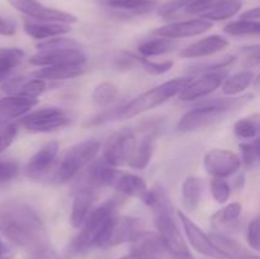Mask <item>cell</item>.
I'll return each instance as SVG.
<instances>
[{
  "mask_svg": "<svg viewBox=\"0 0 260 259\" xmlns=\"http://www.w3.org/2000/svg\"><path fill=\"white\" fill-rule=\"evenodd\" d=\"M0 233L18 248L37 254L51 248L42 218L28 203L17 200L0 203Z\"/></svg>",
  "mask_w": 260,
  "mask_h": 259,
  "instance_id": "obj_1",
  "label": "cell"
},
{
  "mask_svg": "<svg viewBox=\"0 0 260 259\" xmlns=\"http://www.w3.org/2000/svg\"><path fill=\"white\" fill-rule=\"evenodd\" d=\"M144 203L152 210L156 233L173 259H194L174 220L173 206L161 185L150 189Z\"/></svg>",
  "mask_w": 260,
  "mask_h": 259,
  "instance_id": "obj_2",
  "label": "cell"
},
{
  "mask_svg": "<svg viewBox=\"0 0 260 259\" xmlns=\"http://www.w3.org/2000/svg\"><path fill=\"white\" fill-rule=\"evenodd\" d=\"M251 99H253V94H246L239 98L206 99L196 104L194 108L187 112L179 119L177 130L180 132H189L205 128L222 119L230 112L245 106Z\"/></svg>",
  "mask_w": 260,
  "mask_h": 259,
  "instance_id": "obj_3",
  "label": "cell"
},
{
  "mask_svg": "<svg viewBox=\"0 0 260 259\" xmlns=\"http://www.w3.org/2000/svg\"><path fill=\"white\" fill-rule=\"evenodd\" d=\"M192 83L190 78H177L173 80L165 81L161 85H157L150 90L145 91L141 95L136 96L131 102L121 106L118 108V119H128L149 111L155 107L161 106L173 96L179 95L189 84Z\"/></svg>",
  "mask_w": 260,
  "mask_h": 259,
  "instance_id": "obj_4",
  "label": "cell"
},
{
  "mask_svg": "<svg viewBox=\"0 0 260 259\" xmlns=\"http://www.w3.org/2000/svg\"><path fill=\"white\" fill-rule=\"evenodd\" d=\"M117 208H118L117 200H107L101 206L93 208L84 225L81 226L80 233L69 244L68 251H66L68 256H79L86 253L93 246H96V241L102 230L106 226L107 221L112 216L117 215Z\"/></svg>",
  "mask_w": 260,
  "mask_h": 259,
  "instance_id": "obj_5",
  "label": "cell"
},
{
  "mask_svg": "<svg viewBox=\"0 0 260 259\" xmlns=\"http://www.w3.org/2000/svg\"><path fill=\"white\" fill-rule=\"evenodd\" d=\"M101 151V142L95 139H89L74 145L66 151L61 159L57 169L53 173V182L61 184L73 179L80 170L90 164Z\"/></svg>",
  "mask_w": 260,
  "mask_h": 259,
  "instance_id": "obj_6",
  "label": "cell"
},
{
  "mask_svg": "<svg viewBox=\"0 0 260 259\" xmlns=\"http://www.w3.org/2000/svg\"><path fill=\"white\" fill-rule=\"evenodd\" d=\"M142 230V220L135 216H112L99 235L96 246L113 248L124 243H132Z\"/></svg>",
  "mask_w": 260,
  "mask_h": 259,
  "instance_id": "obj_7",
  "label": "cell"
},
{
  "mask_svg": "<svg viewBox=\"0 0 260 259\" xmlns=\"http://www.w3.org/2000/svg\"><path fill=\"white\" fill-rule=\"evenodd\" d=\"M71 122L68 112L58 107H45L35 112H29L20 118V124L27 131L35 134H46V132L60 130L66 127Z\"/></svg>",
  "mask_w": 260,
  "mask_h": 259,
  "instance_id": "obj_8",
  "label": "cell"
},
{
  "mask_svg": "<svg viewBox=\"0 0 260 259\" xmlns=\"http://www.w3.org/2000/svg\"><path fill=\"white\" fill-rule=\"evenodd\" d=\"M137 147V140L134 132L129 130H123L117 134L112 135L107 140L103 147V155L102 159L111 167H121V165H128L129 160L135 154Z\"/></svg>",
  "mask_w": 260,
  "mask_h": 259,
  "instance_id": "obj_9",
  "label": "cell"
},
{
  "mask_svg": "<svg viewBox=\"0 0 260 259\" xmlns=\"http://www.w3.org/2000/svg\"><path fill=\"white\" fill-rule=\"evenodd\" d=\"M8 3L18 12L23 13L38 22H55L66 23V24L78 22V18L71 13L47 8L37 0H8Z\"/></svg>",
  "mask_w": 260,
  "mask_h": 259,
  "instance_id": "obj_10",
  "label": "cell"
},
{
  "mask_svg": "<svg viewBox=\"0 0 260 259\" xmlns=\"http://www.w3.org/2000/svg\"><path fill=\"white\" fill-rule=\"evenodd\" d=\"M241 157L226 149H213L206 152L203 167L213 178H228L241 168Z\"/></svg>",
  "mask_w": 260,
  "mask_h": 259,
  "instance_id": "obj_11",
  "label": "cell"
},
{
  "mask_svg": "<svg viewBox=\"0 0 260 259\" xmlns=\"http://www.w3.org/2000/svg\"><path fill=\"white\" fill-rule=\"evenodd\" d=\"M86 56L80 48H62V50L38 51L29 58V62L40 68L63 65H84Z\"/></svg>",
  "mask_w": 260,
  "mask_h": 259,
  "instance_id": "obj_12",
  "label": "cell"
},
{
  "mask_svg": "<svg viewBox=\"0 0 260 259\" xmlns=\"http://www.w3.org/2000/svg\"><path fill=\"white\" fill-rule=\"evenodd\" d=\"M211 28H212V22L200 18V19L180 20V22L169 23V24L154 29L151 35L159 36V37L172 38V40H179V38L200 36L210 30Z\"/></svg>",
  "mask_w": 260,
  "mask_h": 259,
  "instance_id": "obj_13",
  "label": "cell"
},
{
  "mask_svg": "<svg viewBox=\"0 0 260 259\" xmlns=\"http://www.w3.org/2000/svg\"><path fill=\"white\" fill-rule=\"evenodd\" d=\"M178 218L182 222L183 229H184V233L187 235L188 241L190 243V245L198 251V253L203 254V255L211 256V258H217V259H223L222 255L220 254V251L216 249V246L213 245L212 240H211L210 235L205 233V231L201 230L200 226L197 223L193 222L189 217H188L185 213H183L182 211H178L177 212Z\"/></svg>",
  "mask_w": 260,
  "mask_h": 259,
  "instance_id": "obj_14",
  "label": "cell"
},
{
  "mask_svg": "<svg viewBox=\"0 0 260 259\" xmlns=\"http://www.w3.org/2000/svg\"><path fill=\"white\" fill-rule=\"evenodd\" d=\"M228 71L217 70L207 73L206 75L201 76L197 80L192 81L182 93L179 94V99L183 102H192L196 99H201L208 94L213 93L216 89L220 88L225 81Z\"/></svg>",
  "mask_w": 260,
  "mask_h": 259,
  "instance_id": "obj_15",
  "label": "cell"
},
{
  "mask_svg": "<svg viewBox=\"0 0 260 259\" xmlns=\"http://www.w3.org/2000/svg\"><path fill=\"white\" fill-rule=\"evenodd\" d=\"M167 253L159 234L151 231H141L129 248V254L139 259H164Z\"/></svg>",
  "mask_w": 260,
  "mask_h": 259,
  "instance_id": "obj_16",
  "label": "cell"
},
{
  "mask_svg": "<svg viewBox=\"0 0 260 259\" xmlns=\"http://www.w3.org/2000/svg\"><path fill=\"white\" fill-rule=\"evenodd\" d=\"M38 104V99L22 95H8L0 98V123H10L12 119L22 118Z\"/></svg>",
  "mask_w": 260,
  "mask_h": 259,
  "instance_id": "obj_17",
  "label": "cell"
},
{
  "mask_svg": "<svg viewBox=\"0 0 260 259\" xmlns=\"http://www.w3.org/2000/svg\"><path fill=\"white\" fill-rule=\"evenodd\" d=\"M96 197V189L81 187L76 190L71 206L70 222L75 229H81L89 213L93 210V203Z\"/></svg>",
  "mask_w": 260,
  "mask_h": 259,
  "instance_id": "obj_18",
  "label": "cell"
},
{
  "mask_svg": "<svg viewBox=\"0 0 260 259\" xmlns=\"http://www.w3.org/2000/svg\"><path fill=\"white\" fill-rule=\"evenodd\" d=\"M60 145L57 141H50L43 145L25 165V172L30 178H40L43 173L48 170L57 156Z\"/></svg>",
  "mask_w": 260,
  "mask_h": 259,
  "instance_id": "obj_19",
  "label": "cell"
},
{
  "mask_svg": "<svg viewBox=\"0 0 260 259\" xmlns=\"http://www.w3.org/2000/svg\"><path fill=\"white\" fill-rule=\"evenodd\" d=\"M112 188L119 192L121 195L127 196V197H135L145 202L147 195H149V188L145 180L141 177L132 173L121 172L119 170L114 179Z\"/></svg>",
  "mask_w": 260,
  "mask_h": 259,
  "instance_id": "obj_20",
  "label": "cell"
},
{
  "mask_svg": "<svg viewBox=\"0 0 260 259\" xmlns=\"http://www.w3.org/2000/svg\"><path fill=\"white\" fill-rule=\"evenodd\" d=\"M118 17L131 18L151 12L156 3L154 0H98Z\"/></svg>",
  "mask_w": 260,
  "mask_h": 259,
  "instance_id": "obj_21",
  "label": "cell"
},
{
  "mask_svg": "<svg viewBox=\"0 0 260 259\" xmlns=\"http://www.w3.org/2000/svg\"><path fill=\"white\" fill-rule=\"evenodd\" d=\"M213 245L216 246L222 258L225 259H260L259 254L253 253L248 248L223 234L213 233L210 235Z\"/></svg>",
  "mask_w": 260,
  "mask_h": 259,
  "instance_id": "obj_22",
  "label": "cell"
},
{
  "mask_svg": "<svg viewBox=\"0 0 260 259\" xmlns=\"http://www.w3.org/2000/svg\"><path fill=\"white\" fill-rule=\"evenodd\" d=\"M229 46V41L225 37L218 35L208 36V37L202 38L197 42L192 43L187 48L180 52V56L185 58H198L211 56L216 52L225 50Z\"/></svg>",
  "mask_w": 260,
  "mask_h": 259,
  "instance_id": "obj_23",
  "label": "cell"
},
{
  "mask_svg": "<svg viewBox=\"0 0 260 259\" xmlns=\"http://www.w3.org/2000/svg\"><path fill=\"white\" fill-rule=\"evenodd\" d=\"M24 32L35 40H50L71 32L70 24L55 22H25Z\"/></svg>",
  "mask_w": 260,
  "mask_h": 259,
  "instance_id": "obj_24",
  "label": "cell"
},
{
  "mask_svg": "<svg viewBox=\"0 0 260 259\" xmlns=\"http://www.w3.org/2000/svg\"><path fill=\"white\" fill-rule=\"evenodd\" d=\"M85 68L84 65H63V66H48V68L38 69L32 74L35 78L43 79L50 81H61L68 79L78 78L83 75Z\"/></svg>",
  "mask_w": 260,
  "mask_h": 259,
  "instance_id": "obj_25",
  "label": "cell"
},
{
  "mask_svg": "<svg viewBox=\"0 0 260 259\" xmlns=\"http://www.w3.org/2000/svg\"><path fill=\"white\" fill-rule=\"evenodd\" d=\"M241 8H243V3L240 0H218L216 4H213L200 15L202 19L210 20V22L226 20L235 17L240 12Z\"/></svg>",
  "mask_w": 260,
  "mask_h": 259,
  "instance_id": "obj_26",
  "label": "cell"
},
{
  "mask_svg": "<svg viewBox=\"0 0 260 259\" xmlns=\"http://www.w3.org/2000/svg\"><path fill=\"white\" fill-rule=\"evenodd\" d=\"M178 47L177 40L167 37H159L154 36L152 38L142 41L139 45V52L142 57H155V56L165 55L168 52H172Z\"/></svg>",
  "mask_w": 260,
  "mask_h": 259,
  "instance_id": "obj_27",
  "label": "cell"
},
{
  "mask_svg": "<svg viewBox=\"0 0 260 259\" xmlns=\"http://www.w3.org/2000/svg\"><path fill=\"white\" fill-rule=\"evenodd\" d=\"M203 193V180L198 177H188L182 185V201L185 211L193 212L200 206Z\"/></svg>",
  "mask_w": 260,
  "mask_h": 259,
  "instance_id": "obj_28",
  "label": "cell"
},
{
  "mask_svg": "<svg viewBox=\"0 0 260 259\" xmlns=\"http://www.w3.org/2000/svg\"><path fill=\"white\" fill-rule=\"evenodd\" d=\"M152 150H154V136L149 134L142 137L140 144H137L134 156L128 163V167L139 170L145 169L151 160Z\"/></svg>",
  "mask_w": 260,
  "mask_h": 259,
  "instance_id": "obj_29",
  "label": "cell"
},
{
  "mask_svg": "<svg viewBox=\"0 0 260 259\" xmlns=\"http://www.w3.org/2000/svg\"><path fill=\"white\" fill-rule=\"evenodd\" d=\"M254 79L255 78L251 71H239L233 76L225 79L222 84V93L226 95H236V94L243 93L246 88L250 86L251 83H254Z\"/></svg>",
  "mask_w": 260,
  "mask_h": 259,
  "instance_id": "obj_30",
  "label": "cell"
},
{
  "mask_svg": "<svg viewBox=\"0 0 260 259\" xmlns=\"http://www.w3.org/2000/svg\"><path fill=\"white\" fill-rule=\"evenodd\" d=\"M194 0H170L157 9V14L165 20L177 19L180 15H187L188 8Z\"/></svg>",
  "mask_w": 260,
  "mask_h": 259,
  "instance_id": "obj_31",
  "label": "cell"
},
{
  "mask_svg": "<svg viewBox=\"0 0 260 259\" xmlns=\"http://www.w3.org/2000/svg\"><path fill=\"white\" fill-rule=\"evenodd\" d=\"M223 30L230 36H256L260 35V20H236L226 24Z\"/></svg>",
  "mask_w": 260,
  "mask_h": 259,
  "instance_id": "obj_32",
  "label": "cell"
},
{
  "mask_svg": "<svg viewBox=\"0 0 260 259\" xmlns=\"http://www.w3.org/2000/svg\"><path fill=\"white\" fill-rule=\"evenodd\" d=\"M241 211H243L241 203L233 202L226 206L225 208H222L221 211H218L217 213H215V216L211 220H212L215 226H228L239 220V217L241 215Z\"/></svg>",
  "mask_w": 260,
  "mask_h": 259,
  "instance_id": "obj_33",
  "label": "cell"
},
{
  "mask_svg": "<svg viewBox=\"0 0 260 259\" xmlns=\"http://www.w3.org/2000/svg\"><path fill=\"white\" fill-rule=\"evenodd\" d=\"M118 88L114 84L104 81L95 86L93 91V102L96 106H108L118 96Z\"/></svg>",
  "mask_w": 260,
  "mask_h": 259,
  "instance_id": "obj_34",
  "label": "cell"
},
{
  "mask_svg": "<svg viewBox=\"0 0 260 259\" xmlns=\"http://www.w3.org/2000/svg\"><path fill=\"white\" fill-rule=\"evenodd\" d=\"M234 134L241 140H251L256 139L260 132L254 119L251 118V116H249L236 121V123L234 124Z\"/></svg>",
  "mask_w": 260,
  "mask_h": 259,
  "instance_id": "obj_35",
  "label": "cell"
},
{
  "mask_svg": "<svg viewBox=\"0 0 260 259\" xmlns=\"http://www.w3.org/2000/svg\"><path fill=\"white\" fill-rule=\"evenodd\" d=\"M24 52L19 48H0V69L12 73L23 60Z\"/></svg>",
  "mask_w": 260,
  "mask_h": 259,
  "instance_id": "obj_36",
  "label": "cell"
},
{
  "mask_svg": "<svg viewBox=\"0 0 260 259\" xmlns=\"http://www.w3.org/2000/svg\"><path fill=\"white\" fill-rule=\"evenodd\" d=\"M46 80L43 79H30V80H25L23 85L20 86L18 93L15 95H22L27 96V98L37 99L38 96L42 95L46 90Z\"/></svg>",
  "mask_w": 260,
  "mask_h": 259,
  "instance_id": "obj_37",
  "label": "cell"
},
{
  "mask_svg": "<svg viewBox=\"0 0 260 259\" xmlns=\"http://www.w3.org/2000/svg\"><path fill=\"white\" fill-rule=\"evenodd\" d=\"M211 195L217 203L228 202L231 196V187L225 178H213L211 180Z\"/></svg>",
  "mask_w": 260,
  "mask_h": 259,
  "instance_id": "obj_38",
  "label": "cell"
},
{
  "mask_svg": "<svg viewBox=\"0 0 260 259\" xmlns=\"http://www.w3.org/2000/svg\"><path fill=\"white\" fill-rule=\"evenodd\" d=\"M62 48H80V45L75 40L65 37H55L50 40H45L43 42L38 43V51H50V50H62Z\"/></svg>",
  "mask_w": 260,
  "mask_h": 259,
  "instance_id": "obj_39",
  "label": "cell"
},
{
  "mask_svg": "<svg viewBox=\"0 0 260 259\" xmlns=\"http://www.w3.org/2000/svg\"><path fill=\"white\" fill-rule=\"evenodd\" d=\"M137 60H139V65H141L142 69L151 75H161V74L168 73L174 65L173 61L155 62V61H150L146 57H141V56H137Z\"/></svg>",
  "mask_w": 260,
  "mask_h": 259,
  "instance_id": "obj_40",
  "label": "cell"
},
{
  "mask_svg": "<svg viewBox=\"0 0 260 259\" xmlns=\"http://www.w3.org/2000/svg\"><path fill=\"white\" fill-rule=\"evenodd\" d=\"M246 239L251 249L260 251V215L249 222Z\"/></svg>",
  "mask_w": 260,
  "mask_h": 259,
  "instance_id": "obj_41",
  "label": "cell"
},
{
  "mask_svg": "<svg viewBox=\"0 0 260 259\" xmlns=\"http://www.w3.org/2000/svg\"><path fill=\"white\" fill-rule=\"evenodd\" d=\"M19 173V165L14 160H3L0 161V183L9 182L14 179Z\"/></svg>",
  "mask_w": 260,
  "mask_h": 259,
  "instance_id": "obj_42",
  "label": "cell"
},
{
  "mask_svg": "<svg viewBox=\"0 0 260 259\" xmlns=\"http://www.w3.org/2000/svg\"><path fill=\"white\" fill-rule=\"evenodd\" d=\"M18 134V127L17 124L9 123L0 134V152L7 150L10 145L13 144L14 139L17 137Z\"/></svg>",
  "mask_w": 260,
  "mask_h": 259,
  "instance_id": "obj_43",
  "label": "cell"
},
{
  "mask_svg": "<svg viewBox=\"0 0 260 259\" xmlns=\"http://www.w3.org/2000/svg\"><path fill=\"white\" fill-rule=\"evenodd\" d=\"M239 147H240L241 151V161H243V164L245 165V167L250 168L253 167L255 163H258L253 142H243V144H240Z\"/></svg>",
  "mask_w": 260,
  "mask_h": 259,
  "instance_id": "obj_44",
  "label": "cell"
},
{
  "mask_svg": "<svg viewBox=\"0 0 260 259\" xmlns=\"http://www.w3.org/2000/svg\"><path fill=\"white\" fill-rule=\"evenodd\" d=\"M241 52H243L245 62L248 65H259L260 63V45L244 46L241 47Z\"/></svg>",
  "mask_w": 260,
  "mask_h": 259,
  "instance_id": "obj_45",
  "label": "cell"
},
{
  "mask_svg": "<svg viewBox=\"0 0 260 259\" xmlns=\"http://www.w3.org/2000/svg\"><path fill=\"white\" fill-rule=\"evenodd\" d=\"M15 35V25L10 20L0 17V36Z\"/></svg>",
  "mask_w": 260,
  "mask_h": 259,
  "instance_id": "obj_46",
  "label": "cell"
},
{
  "mask_svg": "<svg viewBox=\"0 0 260 259\" xmlns=\"http://www.w3.org/2000/svg\"><path fill=\"white\" fill-rule=\"evenodd\" d=\"M240 19L243 20H260V7L259 8H253L250 10H246L245 13H243L240 17Z\"/></svg>",
  "mask_w": 260,
  "mask_h": 259,
  "instance_id": "obj_47",
  "label": "cell"
},
{
  "mask_svg": "<svg viewBox=\"0 0 260 259\" xmlns=\"http://www.w3.org/2000/svg\"><path fill=\"white\" fill-rule=\"evenodd\" d=\"M37 255L40 256V259H60L57 256V254H56L51 248L46 249V250L43 251H40V253H37Z\"/></svg>",
  "mask_w": 260,
  "mask_h": 259,
  "instance_id": "obj_48",
  "label": "cell"
},
{
  "mask_svg": "<svg viewBox=\"0 0 260 259\" xmlns=\"http://www.w3.org/2000/svg\"><path fill=\"white\" fill-rule=\"evenodd\" d=\"M10 256H12V251L7 245L3 244V241H0V259H9Z\"/></svg>",
  "mask_w": 260,
  "mask_h": 259,
  "instance_id": "obj_49",
  "label": "cell"
},
{
  "mask_svg": "<svg viewBox=\"0 0 260 259\" xmlns=\"http://www.w3.org/2000/svg\"><path fill=\"white\" fill-rule=\"evenodd\" d=\"M253 145L256 152V159H258V163L260 164V137H256V139L254 140Z\"/></svg>",
  "mask_w": 260,
  "mask_h": 259,
  "instance_id": "obj_50",
  "label": "cell"
},
{
  "mask_svg": "<svg viewBox=\"0 0 260 259\" xmlns=\"http://www.w3.org/2000/svg\"><path fill=\"white\" fill-rule=\"evenodd\" d=\"M10 71H5V70H2L0 69V83H3V81H5L8 79V76H9Z\"/></svg>",
  "mask_w": 260,
  "mask_h": 259,
  "instance_id": "obj_51",
  "label": "cell"
},
{
  "mask_svg": "<svg viewBox=\"0 0 260 259\" xmlns=\"http://www.w3.org/2000/svg\"><path fill=\"white\" fill-rule=\"evenodd\" d=\"M236 188L238 189H241V188H244V175H240V177L236 179Z\"/></svg>",
  "mask_w": 260,
  "mask_h": 259,
  "instance_id": "obj_52",
  "label": "cell"
},
{
  "mask_svg": "<svg viewBox=\"0 0 260 259\" xmlns=\"http://www.w3.org/2000/svg\"><path fill=\"white\" fill-rule=\"evenodd\" d=\"M251 118L254 119V122H255V124L258 126V130L260 132V113H254L251 114Z\"/></svg>",
  "mask_w": 260,
  "mask_h": 259,
  "instance_id": "obj_53",
  "label": "cell"
},
{
  "mask_svg": "<svg viewBox=\"0 0 260 259\" xmlns=\"http://www.w3.org/2000/svg\"><path fill=\"white\" fill-rule=\"evenodd\" d=\"M253 85H254V88H255V89H259V90H260V74H259L258 76H256L255 79H254Z\"/></svg>",
  "mask_w": 260,
  "mask_h": 259,
  "instance_id": "obj_54",
  "label": "cell"
},
{
  "mask_svg": "<svg viewBox=\"0 0 260 259\" xmlns=\"http://www.w3.org/2000/svg\"><path fill=\"white\" fill-rule=\"evenodd\" d=\"M119 259H139V258L134 256L132 254H128V255H124V256H122V258H119Z\"/></svg>",
  "mask_w": 260,
  "mask_h": 259,
  "instance_id": "obj_55",
  "label": "cell"
},
{
  "mask_svg": "<svg viewBox=\"0 0 260 259\" xmlns=\"http://www.w3.org/2000/svg\"><path fill=\"white\" fill-rule=\"evenodd\" d=\"M0 241H2V240H0Z\"/></svg>",
  "mask_w": 260,
  "mask_h": 259,
  "instance_id": "obj_56",
  "label": "cell"
}]
</instances>
